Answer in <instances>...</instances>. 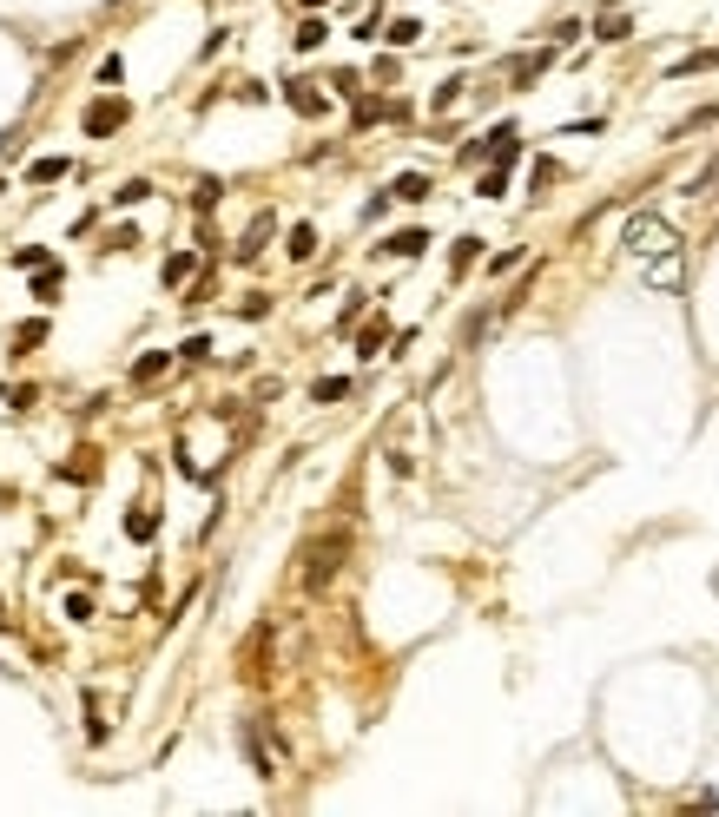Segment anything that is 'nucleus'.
I'll return each mask as SVG.
<instances>
[{"label":"nucleus","instance_id":"obj_20","mask_svg":"<svg viewBox=\"0 0 719 817\" xmlns=\"http://www.w3.org/2000/svg\"><path fill=\"white\" fill-rule=\"evenodd\" d=\"M476 191H482V199H502V191H508V165H488Z\"/></svg>","mask_w":719,"mask_h":817},{"label":"nucleus","instance_id":"obj_14","mask_svg":"<svg viewBox=\"0 0 719 817\" xmlns=\"http://www.w3.org/2000/svg\"><path fill=\"white\" fill-rule=\"evenodd\" d=\"M548 60H555V53H521V60H515L508 73L521 79V87H529V79H535V73H548Z\"/></svg>","mask_w":719,"mask_h":817},{"label":"nucleus","instance_id":"obj_15","mask_svg":"<svg viewBox=\"0 0 719 817\" xmlns=\"http://www.w3.org/2000/svg\"><path fill=\"white\" fill-rule=\"evenodd\" d=\"M383 343H390V323H383V317H376V323H370L364 336H356V356H376Z\"/></svg>","mask_w":719,"mask_h":817},{"label":"nucleus","instance_id":"obj_18","mask_svg":"<svg viewBox=\"0 0 719 817\" xmlns=\"http://www.w3.org/2000/svg\"><path fill=\"white\" fill-rule=\"evenodd\" d=\"M165 363H172V356H165V350H152V356H139V363H132V383H152V376H165Z\"/></svg>","mask_w":719,"mask_h":817},{"label":"nucleus","instance_id":"obj_10","mask_svg":"<svg viewBox=\"0 0 719 817\" xmlns=\"http://www.w3.org/2000/svg\"><path fill=\"white\" fill-rule=\"evenodd\" d=\"M594 34H601V40H627L633 26H627V14H621V7H607V14L594 20Z\"/></svg>","mask_w":719,"mask_h":817},{"label":"nucleus","instance_id":"obj_1","mask_svg":"<svg viewBox=\"0 0 719 817\" xmlns=\"http://www.w3.org/2000/svg\"><path fill=\"white\" fill-rule=\"evenodd\" d=\"M633 258H667V250H680V238H673V224L667 218H653V211H633L627 218V238H621Z\"/></svg>","mask_w":719,"mask_h":817},{"label":"nucleus","instance_id":"obj_2","mask_svg":"<svg viewBox=\"0 0 719 817\" xmlns=\"http://www.w3.org/2000/svg\"><path fill=\"white\" fill-rule=\"evenodd\" d=\"M344 554H350V534H324V541H311V547H303V587H311V594H324V587L337 580Z\"/></svg>","mask_w":719,"mask_h":817},{"label":"nucleus","instance_id":"obj_28","mask_svg":"<svg viewBox=\"0 0 719 817\" xmlns=\"http://www.w3.org/2000/svg\"><path fill=\"white\" fill-rule=\"evenodd\" d=\"M218 191H225L218 179H199V191H191V205H199V211H211V205H218Z\"/></svg>","mask_w":719,"mask_h":817},{"label":"nucleus","instance_id":"obj_13","mask_svg":"<svg viewBox=\"0 0 719 817\" xmlns=\"http://www.w3.org/2000/svg\"><path fill=\"white\" fill-rule=\"evenodd\" d=\"M126 534H132V541H152V534H159V515H152V508H132V515H126Z\"/></svg>","mask_w":719,"mask_h":817},{"label":"nucleus","instance_id":"obj_11","mask_svg":"<svg viewBox=\"0 0 719 817\" xmlns=\"http://www.w3.org/2000/svg\"><path fill=\"white\" fill-rule=\"evenodd\" d=\"M60 284H67V277L53 271V264H46V271H34V297H40V303H60Z\"/></svg>","mask_w":719,"mask_h":817},{"label":"nucleus","instance_id":"obj_16","mask_svg":"<svg viewBox=\"0 0 719 817\" xmlns=\"http://www.w3.org/2000/svg\"><path fill=\"white\" fill-rule=\"evenodd\" d=\"M191 271H199V258H191V250H179V258H165V284H172V291H179V284H185V277H191Z\"/></svg>","mask_w":719,"mask_h":817},{"label":"nucleus","instance_id":"obj_19","mask_svg":"<svg viewBox=\"0 0 719 817\" xmlns=\"http://www.w3.org/2000/svg\"><path fill=\"white\" fill-rule=\"evenodd\" d=\"M291 258H317V231H311V224H291Z\"/></svg>","mask_w":719,"mask_h":817},{"label":"nucleus","instance_id":"obj_12","mask_svg":"<svg viewBox=\"0 0 719 817\" xmlns=\"http://www.w3.org/2000/svg\"><path fill=\"white\" fill-rule=\"evenodd\" d=\"M476 258H482V238H456V250H449V271L462 277V271L476 264Z\"/></svg>","mask_w":719,"mask_h":817},{"label":"nucleus","instance_id":"obj_21","mask_svg":"<svg viewBox=\"0 0 719 817\" xmlns=\"http://www.w3.org/2000/svg\"><path fill=\"white\" fill-rule=\"evenodd\" d=\"M264 231H271V218H258V224H252V231H244V244H238V258H244V264H252V258H258V250H264Z\"/></svg>","mask_w":719,"mask_h":817},{"label":"nucleus","instance_id":"obj_6","mask_svg":"<svg viewBox=\"0 0 719 817\" xmlns=\"http://www.w3.org/2000/svg\"><path fill=\"white\" fill-rule=\"evenodd\" d=\"M390 199H403V205H423V199H429V179H423V172H403V179L390 185Z\"/></svg>","mask_w":719,"mask_h":817},{"label":"nucleus","instance_id":"obj_4","mask_svg":"<svg viewBox=\"0 0 719 817\" xmlns=\"http://www.w3.org/2000/svg\"><path fill=\"white\" fill-rule=\"evenodd\" d=\"M284 99H291V112H303V119H317V112H324V93L311 87V79H284Z\"/></svg>","mask_w":719,"mask_h":817},{"label":"nucleus","instance_id":"obj_17","mask_svg":"<svg viewBox=\"0 0 719 817\" xmlns=\"http://www.w3.org/2000/svg\"><path fill=\"white\" fill-rule=\"evenodd\" d=\"M14 264H20V271H46V264H53V250H46V244H20V250H14Z\"/></svg>","mask_w":719,"mask_h":817},{"label":"nucleus","instance_id":"obj_27","mask_svg":"<svg viewBox=\"0 0 719 817\" xmlns=\"http://www.w3.org/2000/svg\"><path fill=\"white\" fill-rule=\"evenodd\" d=\"M40 336H46V323H40V317H26V323L14 330V343H20V350H34V343H40Z\"/></svg>","mask_w":719,"mask_h":817},{"label":"nucleus","instance_id":"obj_29","mask_svg":"<svg viewBox=\"0 0 719 817\" xmlns=\"http://www.w3.org/2000/svg\"><path fill=\"white\" fill-rule=\"evenodd\" d=\"M87 739H93V745L106 739V719H99V699H93V692H87Z\"/></svg>","mask_w":719,"mask_h":817},{"label":"nucleus","instance_id":"obj_8","mask_svg":"<svg viewBox=\"0 0 719 817\" xmlns=\"http://www.w3.org/2000/svg\"><path fill=\"white\" fill-rule=\"evenodd\" d=\"M647 284H660V291H673V284H680V250H667L660 264H647Z\"/></svg>","mask_w":719,"mask_h":817},{"label":"nucleus","instance_id":"obj_3","mask_svg":"<svg viewBox=\"0 0 719 817\" xmlns=\"http://www.w3.org/2000/svg\"><path fill=\"white\" fill-rule=\"evenodd\" d=\"M119 126H126V99H93V106H87V132H93V138L119 132Z\"/></svg>","mask_w":719,"mask_h":817},{"label":"nucleus","instance_id":"obj_32","mask_svg":"<svg viewBox=\"0 0 719 817\" xmlns=\"http://www.w3.org/2000/svg\"><path fill=\"white\" fill-rule=\"evenodd\" d=\"M297 7H311V14H317V7H324V0H297Z\"/></svg>","mask_w":719,"mask_h":817},{"label":"nucleus","instance_id":"obj_26","mask_svg":"<svg viewBox=\"0 0 719 817\" xmlns=\"http://www.w3.org/2000/svg\"><path fill=\"white\" fill-rule=\"evenodd\" d=\"M146 191H152V185H146V179H126V185H119V191H113V205H139V199H146Z\"/></svg>","mask_w":719,"mask_h":817},{"label":"nucleus","instance_id":"obj_23","mask_svg":"<svg viewBox=\"0 0 719 817\" xmlns=\"http://www.w3.org/2000/svg\"><path fill=\"white\" fill-rule=\"evenodd\" d=\"M311 396H317V403H344V396H350V376H324Z\"/></svg>","mask_w":719,"mask_h":817},{"label":"nucleus","instance_id":"obj_22","mask_svg":"<svg viewBox=\"0 0 719 817\" xmlns=\"http://www.w3.org/2000/svg\"><path fill=\"white\" fill-rule=\"evenodd\" d=\"M324 34H330L324 20H303V26H297V53H317V46H324Z\"/></svg>","mask_w":719,"mask_h":817},{"label":"nucleus","instance_id":"obj_31","mask_svg":"<svg viewBox=\"0 0 719 817\" xmlns=\"http://www.w3.org/2000/svg\"><path fill=\"white\" fill-rule=\"evenodd\" d=\"M456 99H462V79H449V87H436V99H429V106H436V112H449Z\"/></svg>","mask_w":719,"mask_h":817},{"label":"nucleus","instance_id":"obj_7","mask_svg":"<svg viewBox=\"0 0 719 817\" xmlns=\"http://www.w3.org/2000/svg\"><path fill=\"white\" fill-rule=\"evenodd\" d=\"M67 172H73L67 158H34V165H26V185H53V179H67Z\"/></svg>","mask_w":719,"mask_h":817},{"label":"nucleus","instance_id":"obj_25","mask_svg":"<svg viewBox=\"0 0 719 817\" xmlns=\"http://www.w3.org/2000/svg\"><path fill=\"white\" fill-rule=\"evenodd\" d=\"M416 40H423L416 20H396V26H390V46H416Z\"/></svg>","mask_w":719,"mask_h":817},{"label":"nucleus","instance_id":"obj_9","mask_svg":"<svg viewBox=\"0 0 719 817\" xmlns=\"http://www.w3.org/2000/svg\"><path fill=\"white\" fill-rule=\"evenodd\" d=\"M383 250H396V258H423V250H429V231H396Z\"/></svg>","mask_w":719,"mask_h":817},{"label":"nucleus","instance_id":"obj_24","mask_svg":"<svg viewBox=\"0 0 719 817\" xmlns=\"http://www.w3.org/2000/svg\"><path fill=\"white\" fill-rule=\"evenodd\" d=\"M244 758H252L258 778H271V758H264V745H258V731H244Z\"/></svg>","mask_w":719,"mask_h":817},{"label":"nucleus","instance_id":"obj_5","mask_svg":"<svg viewBox=\"0 0 719 817\" xmlns=\"http://www.w3.org/2000/svg\"><path fill=\"white\" fill-rule=\"evenodd\" d=\"M719 66V46H706V53H686V60H673L667 66V79H693V73H713Z\"/></svg>","mask_w":719,"mask_h":817},{"label":"nucleus","instance_id":"obj_30","mask_svg":"<svg viewBox=\"0 0 719 817\" xmlns=\"http://www.w3.org/2000/svg\"><path fill=\"white\" fill-rule=\"evenodd\" d=\"M119 79H126V66H119V53H106V60H99V87H119Z\"/></svg>","mask_w":719,"mask_h":817}]
</instances>
